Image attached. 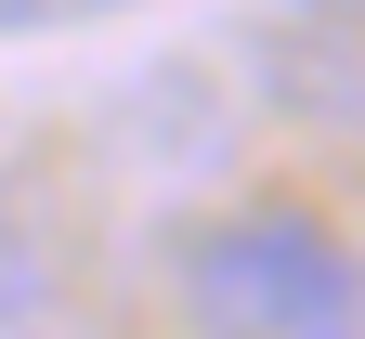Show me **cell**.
<instances>
[{
	"mask_svg": "<svg viewBox=\"0 0 365 339\" xmlns=\"http://www.w3.org/2000/svg\"><path fill=\"white\" fill-rule=\"evenodd\" d=\"M196 339H365V274L313 209H222L182 235Z\"/></svg>",
	"mask_w": 365,
	"mask_h": 339,
	"instance_id": "obj_1",
	"label": "cell"
},
{
	"mask_svg": "<svg viewBox=\"0 0 365 339\" xmlns=\"http://www.w3.org/2000/svg\"><path fill=\"white\" fill-rule=\"evenodd\" d=\"M91 157L130 196H209L235 170V79L209 53H144L91 91Z\"/></svg>",
	"mask_w": 365,
	"mask_h": 339,
	"instance_id": "obj_2",
	"label": "cell"
},
{
	"mask_svg": "<svg viewBox=\"0 0 365 339\" xmlns=\"http://www.w3.org/2000/svg\"><path fill=\"white\" fill-rule=\"evenodd\" d=\"M248 79L300 131H365V0H261L248 14Z\"/></svg>",
	"mask_w": 365,
	"mask_h": 339,
	"instance_id": "obj_3",
	"label": "cell"
},
{
	"mask_svg": "<svg viewBox=\"0 0 365 339\" xmlns=\"http://www.w3.org/2000/svg\"><path fill=\"white\" fill-rule=\"evenodd\" d=\"M0 339H105L78 287V235L26 183H0Z\"/></svg>",
	"mask_w": 365,
	"mask_h": 339,
	"instance_id": "obj_4",
	"label": "cell"
},
{
	"mask_svg": "<svg viewBox=\"0 0 365 339\" xmlns=\"http://www.w3.org/2000/svg\"><path fill=\"white\" fill-rule=\"evenodd\" d=\"M66 14H91V0H0V26H66Z\"/></svg>",
	"mask_w": 365,
	"mask_h": 339,
	"instance_id": "obj_5",
	"label": "cell"
}]
</instances>
